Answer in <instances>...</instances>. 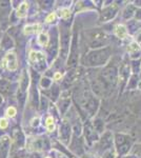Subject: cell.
I'll return each instance as SVG.
<instances>
[{"label":"cell","instance_id":"1","mask_svg":"<svg viewBox=\"0 0 141 158\" xmlns=\"http://www.w3.org/2000/svg\"><path fill=\"white\" fill-rule=\"evenodd\" d=\"M111 59V48L106 47L102 49L91 50L82 59V63L85 67L98 68L103 67Z\"/></svg>","mask_w":141,"mask_h":158},{"label":"cell","instance_id":"2","mask_svg":"<svg viewBox=\"0 0 141 158\" xmlns=\"http://www.w3.org/2000/svg\"><path fill=\"white\" fill-rule=\"evenodd\" d=\"M134 144V139L127 134L117 133L114 136V149L118 156H124L131 151Z\"/></svg>","mask_w":141,"mask_h":158},{"label":"cell","instance_id":"3","mask_svg":"<svg viewBox=\"0 0 141 158\" xmlns=\"http://www.w3.org/2000/svg\"><path fill=\"white\" fill-rule=\"evenodd\" d=\"M86 36H88V43L92 50L109 47L107 44L110 43V38L104 31H89L86 33Z\"/></svg>","mask_w":141,"mask_h":158},{"label":"cell","instance_id":"4","mask_svg":"<svg viewBox=\"0 0 141 158\" xmlns=\"http://www.w3.org/2000/svg\"><path fill=\"white\" fill-rule=\"evenodd\" d=\"M81 104L85 110V113H88L89 117H92L96 114L97 110L99 108V99L92 93L84 92Z\"/></svg>","mask_w":141,"mask_h":158},{"label":"cell","instance_id":"5","mask_svg":"<svg viewBox=\"0 0 141 158\" xmlns=\"http://www.w3.org/2000/svg\"><path fill=\"white\" fill-rule=\"evenodd\" d=\"M131 75H132V71H131L130 63L126 62V61H123L118 69V83H119L121 90H123L126 86Z\"/></svg>","mask_w":141,"mask_h":158},{"label":"cell","instance_id":"6","mask_svg":"<svg viewBox=\"0 0 141 158\" xmlns=\"http://www.w3.org/2000/svg\"><path fill=\"white\" fill-rule=\"evenodd\" d=\"M70 56H68V68H76L78 64V57H79V48H78V37L77 34L73 35V39L71 41L70 47Z\"/></svg>","mask_w":141,"mask_h":158},{"label":"cell","instance_id":"7","mask_svg":"<svg viewBox=\"0 0 141 158\" xmlns=\"http://www.w3.org/2000/svg\"><path fill=\"white\" fill-rule=\"evenodd\" d=\"M118 11H119V7H118L117 4L113 3L110 4L107 6H104L102 9L101 13H100V16H99V21L100 22H109L111 21L117 16Z\"/></svg>","mask_w":141,"mask_h":158},{"label":"cell","instance_id":"8","mask_svg":"<svg viewBox=\"0 0 141 158\" xmlns=\"http://www.w3.org/2000/svg\"><path fill=\"white\" fill-rule=\"evenodd\" d=\"M98 146L99 150L101 151H106V150L111 149V148H114V136L111 132H104L103 134L100 136V138L98 141Z\"/></svg>","mask_w":141,"mask_h":158},{"label":"cell","instance_id":"9","mask_svg":"<svg viewBox=\"0 0 141 158\" xmlns=\"http://www.w3.org/2000/svg\"><path fill=\"white\" fill-rule=\"evenodd\" d=\"M84 132V138H85V142L89 143V146H92L95 142H97L100 138V136L96 133V131L94 130L92 123H85L84 128L82 129Z\"/></svg>","mask_w":141,"mask_h":158},{"label":"cell","instance_id":"10","mask_svg":"<svg viewBox=\"0 0 141 158\" xmlns=\"http://www.w3.org/2000/svg\"><path fill=\"white\" fill-rule=\"evenodd\" d=\"M71 135H72V127L66 120H63L59 128V136L60 140L63 143L68 144L71 141Z\"/></svg>","mask_w":141,"mask_h":158},{"label":"cell","instance_id":"11","mask_svg":"<svg viewBox=\"0 0 141 158\" xmlns=\"http://www.w3.org/2000/svg\"><path fill=\"white\" fill-rule=\"evenodd\" d=\"M70 42H71V34L68 31L61 30L60 35V50L62 51V56L65 57L70 51Z\"/></svg>","mask_w":141,"mask_h":158},{"label":"cell","instance_id":"12","mask_svg":"<svg viewBox=\"0 0 141 158\" xmlns=\"http://www.w3.org/2000/svg\"><path fill=\"white\" fill-rule=\"evenodd\" d=\"M2 62H3V64L7 68L9 71L17 70L18 63H17V57H16V55H15V53H13V52L7 53L6 55V57L3 58V60H2Z\"/></svg>","mask_w":141,"mask_h":158},{"label":"cell","instance_id":"13","mask_svg":"<svg viewBox=\"0 0 141 158\" xmlns=\"http://www.w3.org/2000/svg\"><path fill=\"white\" fill-rule=\"evenodd\" d=\"M10 146H11V139L9 136H3L1 138V146H0V158H6L9 154Z\"/></svg>","mask_w":141,"mask_h":158},{"label":"cell","instance_id":"14","mask_svg":"<svg viewBox=\"0 0 141 158\" xmlns=\"http://www.w3.org/2000/svg\"><path fill=\"white\" fill-rule=\"evenodd\" d=\"M114 34L116 35V37H118L119 39H126L129 37V32H127L126 25L124 24H117L114 29Z\"/></svg>","mask_w":141,"mask_h":158},{"label":"cell","instance_id":"15","mask_svg":"<svg viewBox=\"0 0 141 158\" xmlns=\"http://www.w3.org/2000/svg\"><path fill=\"white\" fill-rule=\"evenodd\" d=\"M136 10H137V7H136L134 4H127V6H125V9L123 10V12H122V17H123V19L125 20L132 19L135 15Z\"/></svg>","mask_w":141,"mask_h":158},{"label":"cell","instance_id":"16","mask_svg":"<svg viewBox=\"0 0 141 158\" xmlns=\"http://www.w3.org/2000/svg\"><path fill=\"white\" fill-rule=\"evenodd\" d=\"M92 126H93L94 130L96 131V133L99 135V136H101L102 134L104 133V122L103 120H101V119L99 118H96L94 119L93 122H92Z\"/></svg>","mask_w":141,"mask_h":158},{"label":"cell","instance_id":"17","mask_svg":"<svg viewBox=\"0 0 141 158\" xmlns=\"http://www.w3.org/2000/svg\"><path fill=\"white\" fill-rule=\"evenodd\" d=\"M139 80L140 79H139V75H138V74H132L129 81H127L126 88L129 89V90H135V89H137Z\"/></svg>","mask_w":141,"mask_h":158},{"label":"cell","instance_id":"18","mask_svg":"<svg viewBox=\"0 0 141 158\" xmlns=\"http://www.w3.org/2000/svg\"><path fill=\"white\" fill-rule=\"evenodd\" d=\"M60 102H59V109H60V112L62 114H64L68 109L70 108V103H71V99L70 97H64V96L61 95L60 96Z\"/></svg>","mask_w":141,"mask_h":158},{"label":"cell","instance_id":"19","mask_svg":"<svg viewBox=\"0 0 141 158\" xmlns=\"http://www.w3.org/2000/svg\"><path fill=\"white\" fill-rule=\"evenodd\" d=\"M126 51H127V53L130 54L131 57H133L135 54H139L140 51H141V48H140V45L138 44L137 42L132 41L129 45H127Z\"/></svg>","mask_w":141,"mask_h":158},{"label":"cell","instance_id":"20","mask_svg":"<svg viewBox=\"0 0 141 158\" xmlns=\"http://www.w3.org/2000/svg\"><path fill=\"white\" fill-rule=\"evenodd\" d=\"M27 9H29V3H27V2H22L19 6V7H18L17 13H16L18 18H23V17L27 16Z\"/></svg>","mask_w":141,"mask_h":158},{"label":"cell","instance_id":"21","mask_svg":"<svg viewBox=\"0 0 141 158\" xmlns=\"http://www.w3.org/2000/svg\"><path fill=\"white\" fill-rule=\"evenodd\" d=\"M130 67L133 74H138L141 70V59H133L130 63Z\"/></svg>","mask_w":141,"mask_h":158},{"label":"cell","instance_id":"22","mask_svg":"<svg viewBox=\"0 0 141 158\" xmlns=\"http://www.w3.org/2000/svg\"><path fill=\"white\" fill-rule=\"evenodd\" d=\"M117 153L115 151L114 148H111V149L106 150V151L102 152L101 154V157L100 158H117Z\"/></svg>","mask_w":141,"mask_h":158},{"label":"cell","instance_id":"23","mask_svg":"<svg viewBox=\"0 0 141 158\" xmlns=\"http://www.w3.org/2000/svg\"><path fill=\"white\" fill-rule=\"evenodd\" d=\"M41 27L40 24H32V25H27L24 27V33L25 34H32V33H37L38 31H40Z\"/></svg>","mask_w":141,"mask_h":158},{"label":"cell","instance_id":"24","mask_svg":"<svg viewBox=\"0 0 141 158\" xmlns=\"http://www.w3.org/2000/svg\"><path fill=\"white\" fill-rule=\"evenodd\" d=\"M38 43H39L41 47H47L48 44V34H45V33H40L39 36H38Z\"/></svg>","mask_w":141,"mask_h":158},{"label":"cell","instance_id":"25","mask_svg":"<svg viewBox=\"0 0 141 158\" xmlns=\"http://www.w3.org/2000/svg\"><path fill=\"white\" fill-rule=\"evenodd\" d=\"M10 82L6 81V79H1L0 80V93L2 94H6L10 90Z\"/></svg>","mask_w":141,"mask_h":158},{"label":"cell","instance_id":"26","mask_svg":"<svg viewBox=\"0 0 141 158\" xmlns=\"http://www.w3.org/2000/svg\"><path fill=\"white\" fill-rule=\"evenodd\" d=\"M45 126H47V129L48 132H53L54 129H55V120L52 116H48L45 120Z\"/></svg>","mask_w":141,"mask_h":158},{"label":"cell","instance_id":"27","mask_svg":"<svg viewBox=\"0 0 141 158\" xmlns=\"http://www.w3.org/2000/svg\"><path fill=\"white\" fill-rule=\"evenodd\" d=\"M59 16H60L62 19L70 18V16H71L70 9H68V7H63V9H61L60 11H59Z\"/></svg>","mask_w":141,"mask_h":158},{"label":"cell","instance_id":"28","mask_svg":"<svg viewBox=\"0 0 141 158\" xmlns=\"http://www.w3.org/2000/svg\"><path fill=\"white\" fill-rule=\"evenodd\" d=\"M51 89H52V99L53 101H56L59 97V88L57 85H53Z\"/></svg>","mask_w":141,"mask_h":158},{"label":"cell","instance_id":"29","mask_svg":"<svg viewBox=\"0 0 141 158\" xmlns=\"http://www.w3.org/2000/svg\"><path fill=\"white\" fill-rule=\"evenodd\" d=\"M16 114H17V110L15 109L14 106H10V108L6 110V115L9 117H15Z\"/></svg>","mask_w":141,"mask_h":158},{"label":"cell","instance_id":"30","mask_svg":"<svg viewBox=\"0 0 141 158\" xmlns=\"http://www.w3.org/2000/svg\"><path fill=\"white\" fill-rule=\"evenodd\" d=\"M12 45H13V41H12V39L10 37H7L6 36L3 38V47L4 48H12Z\"/></svg>","mask_w":141,"mask_h":158},{"label":"cell","instance_id":"31","mask_svg":"<svg viewBox=\"0 0 141 158\" xmlns=\"http://www.w3.org/2000/svg\"><path fill=\"white\" fill-rule=\"evenodd\" d=\"M41 85H42V88L47 89V88H48V86L52 85V81H51L48 78H42L41 79Z\"/></svg>","mask_w":141,"mask_h":158},{"label":"cell","instance_id":"32","mask_svg":"<svg viewBox=\"0 0 141 158\" xmlns=\"http://www.w3.org/2000/svg\"><path fill=\"white\" fill-rule=\"evenodd\" d=\"M134 20H136L137 22H141V7H138L135 12V15H134Z\"/></svg>","mask_w":141,"mask_h":158},{"label":"cell","instance_id":"33","mask_svg":"<svg viewBox=\"0 0 141 158\" xmlns=\"http://www.w3.org/2000/svg\"><path fill=\"white\" fill-rule=\"evenodd\" d=\"M9 123L6 118H0V129H6Z\"/></svg>","mask_w":141,"mask_h":158},{"label":"cell","instance_id":"34","mask_svg":"<svg viewBox=\"0 0 141 158\" xmlns=\"http://www.w3.org/2000/svg\"><path fill=\"white\" fill-rule=\"evenodd\" d=\"M55 19H56V14H55V13H51V14L47 17L45 21H47L48 23H51V22H53Z\"/></svg>","mask_w":141,"mask_h":158},{"label":"cell","instance_id":"35","mask_svg":"<svg viewBox=\"0 0 141 158\" xmlns=\"http://www.w3.org/2000/svg\"><path fill=\"white\" fill-rule=\"evenodd\" d=\"M135 42H137L138 44L140 45V48H141V30L139 31V32L137 33V35H136V38H135Z\"/></svg>","mask_w":141,"mask_h":158},{"label":"cell","instance_id":"36","mask_svg":"<svg viewBox=\"0 0 141 158\" xmlns=\"http://www.w3.org/2000/svg\"><path fill=\"white\" fill-rule=\"evenodd\" d=\"M61 78H62V75H61V73H55V75H54V80L58 81V80H61Z\"/></svg>","mask_w":141,"mask_h":158},{"label":"cell","instance_id":"37","mask_svg":"<svg viewBox=\"0 0 141 158\" xmlns=\"http://www.w3.org/2000/svg\"><path fill=\"white\" fill-rule=\"evenodd\" d=\"M81 158H96L94 155H91V154H88V153H84L83 155H81Z\"/></svg>","mask_w":141,"mask_h":158},{"label":"cell","instance_id":"38","mask_svg":"<svg viewBox=\"0 0 141 158\" xmlns=\"http://www.w3.org/2000/svg\"><path fill=\"white\" fill-rule=\"evenodd\" d=\"M121 158H138L136 155H132V154H126L124 155V156H122Z\"/></svg>","mask_w":141,"mask_h":158},{"label":"cell","instance_id":"39","mask_svg":"<svg viewBox=\"0 0 141 158\" xmlns=\"http://www.w3.org/2000/svg\"><path fill=\"white\" fill-rule=\"evenodd\" d=\"M139 79H140V80H141V73H140V75H139Z\"/></svg>","mask_w":141,"mask_h":158},{"label":"cell","instance_id":"40","mask_svg":"<svg viewBox=\"0 0 141 158\" xmlns=\"http://www.w3.org/2000/svg\"><path fill=\"white\" fill-rule=\"evenodd\" d=\"M44 158H51V157H48H48H44Z\"/></svg>","mask_w":141,"mask_h":158},{"label":"cell","instance_id":"41","mask_svg":"<svg viewBox=\"0 0 141 158\" xmlns=\"http://www.w3.org/2000/svg\"><path fill=\"white\" fill-rule=\"evenodd\" d=\"M140 157H141V156H140Z\"/></svg>","mask_w":141,"mask_h":158}]
</instances>
